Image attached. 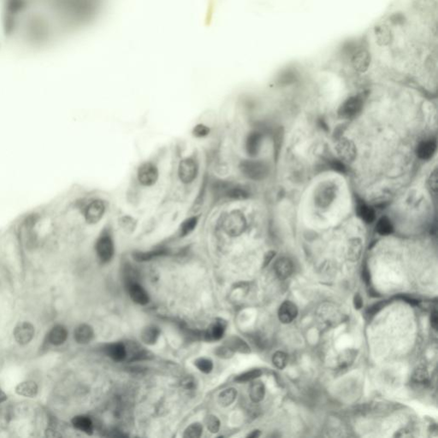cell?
Here are the masks:
<instances>
[{"label": "cell", "mask_w": 438, "mask_h": 438, "mask_svg": "<svg viewBox=\"0 0 438 438\" xmlns=\"http://www.w3.org/2000/svg\"><path fill=\"white\" fill-rule=\"evenodd\" d=\"M338 194V186L333 181L320 183L314 193V203L317 207L325 209L333 204Z\"/></svg>", "instance_id": "1"}, {"label": "cell", "mask_w": 438, "mask_h": 438, "mask_svg": "<svg viewBox=\"0 0 438 438\" xmlns=\"http://www.w3.org/2000/svg\"><path fill=\"white\" fill-rule=\"evenodd\" d=\"M240 170L244 177L253 181L264 180L270 173L269 165L261 160H244L240 163Z\"/></svg>", "instance_id": "2"}, {"label": "cell", "mask_w": 438, "mask_h": 438, "mask_svg": "<svg viewBox=\"0 0 438 438\" xmlns=\"http://www.w3.org/2000/svg\"><path fill=\"white\" fill-rule=\"evenodd\" d=\"M223 228L228 235L239 236L246 229V218L239 211H234L226 217L223 222Z\"/></svg>", "instance_id": "3"}, {"label": "cell", "mask_w": 438, "mask_h": 438, "mask_svg": "<svg viewBox=\"0 0 438 438\" xmlns=\"http://www.w3.org/2000/svg\"><path fill=\"white\" fill-rule=\"evenodd\" d=\"M363 105L362 97L359 95L350 97L341 105L337 114L343 119H351L360 113L363 108Z\"/></svg>", "instance_id": "4"}, {"label": "cell", "mask_w": 438, "mask_h": 438, "mask_svg": "<svg viewBox=\"0 0 438 438\" xmlns=\"http://www.w3.org/2000/svg\"><path fill=\"white\" fill-rule=\"evenodd\" d=\"M95 250L98 258L104 263L110 261L112 258L114 254V244L107 232L103 233L97 240Z\"/></svg>", "instance_id": "5"}, {"label": "cell", "mask_w": 438, "mask_h": 438, "mask_svg": "<svg viewBox=\"0 0 438 438\" xmlns=\"http://www.w3.org/2000/svg\"><path fill=\"white\" fill-rule=\"evenodd\" d=\"M336 152L340 160L343 162L352 163L357 156V149L353 141L346 137L337 138L336 142Z\"/></svg>", "instance_id": "6"}, {"label": "cell", "mask_w": 438, "mask_h": 438, "mask_svg": "<svg viewBox=\"0 0 438 438\" xmlns=\"http://www.w3.org/2000/svg\"><path fill=\"white\" fill-rule=\"evenodd\" d=\"M105 212V203L100 200L91 201L83 209V218L87 224H95L102 219Z\"/></svg>", "instance_id": "7"}, {"label": "cell", "mask_w": 438, "mask_h": 438, "mask_svg": "<svg viewBox=\"0 0 438 438\" xmlns=\"http://www.w3.org/2000/svg\"><path fill=\"white\" fill-rule=\"evenodd\" d=\"M35 334V328L29 322H21L14 329L13 336L15 342L19 345H27L33 339Z\"/></svg>", "instance_id": "8"}, {"label": "cell", "mask_w": 438, "mask_h": 438, "mask_svg": "<svg viewBox=\"0 0 438 438\" xmlns=\"http://www.w3.org/2000/svg\"><path fill=\"white\" fill-rule=\"evenodd\" d=\"M198 174V166L192 159H183L178 169V175L183 183H191Z\"/></svg>", "instance_id": "9"}, {"label": "cell", "mask_w": 438, "mask_h": 438, "mask_svg": "<svg viewBox=\"0 0 438 438\" xmlns=\"http://www.w3.org/2000/svg\"><path fill=\"white\" fill-rule=\"evenodd\" d=\"M159 178V171L155 165L146 163L141 165L138 171V180L144 186H152Z\"/></svg>", "instance_id": "10"}, {"label": "cell", "mask_w": 438, "mask_h": 438, "mask_svg": "<svg viewBox=\"0 0 438 438\" xmlns=\"http://www.w3.org/2000/svg\"><path fill=\"white\" fill-rule=\"evenodd\" d=\"M69 336L67 328L63 324H56L47 334V342L52 346H60L66 342Z\"/></svg>", "instance_id": "11"}, {"label": "cell", "mask_w": 438, "mask_h": 438, "mask_svg": "<svg viewBox=\"0 0 438 438\" xmlns=\"http://www.w3.org/2000/svg\"><path fill=\"white\" fill-rule=\"evenodd\" d=\"M262 135L261 132L254 130L249 133V135H247L246 140V144H245V148L246 152L250 157L254 158L258 155L260 148H261L262 144Z\"/></svg>", "instance_id": "12"}, {"label": "cell", "mask_w": 438, "mask_h": 438, "mask_svg": "<svg viewBox=\"0 0 438 438\" xmlns=\"http://www.w3.org/2000/svg\"><path fill=\"white\" fill-rule=\"evenodd\" d=\"M298 315V308L295 304L286 300L280 306L278 318L282 324H290Z\"/></svg>", "instance_id": "13"}, {"label": "cell", "mask_w": 438, "mask_h": 438, "mask_svg": "<svg viewBox=\"0 0 438 438\" xmlns=\"http://www.w3.org/2000/svg\"><path fill=\"white\" fill-rule=\"evenodd\" d=\"M128 290L133 301L139 305H146L149 302V296L144 288L137 282H129Z\"/></svg>", "instance_id": "14"}, {"label": "cell", "mask_w": 438, "mask_h": 438, "mask_svg": "<svg viewBox=\"0 0 438 438\" xmlns=\"http://www.w3.org/2000/svg\"><path fill=\"white\" fill-rule=\"evenodd\" d=\"M94 331L89 324H82L75 328L74 339L79 344H87L93 339Z\"/></svg>", "instance_id": "15"}, {"label": "cell", "mask_w": 438, "mask_h": 438, "mask_svg": "<svg viewBox=\"0 0 438 438\" xmlns=\"http://www.w3.org/2000/svg\"><path fill=\"white\" fill-rule=\"evenodd\" d=\"M274 270L276 276H278L280 279H286L293 273L294 265L289 258L282 257L276 260L274 265Z\"/></svg>", "instance_id": "16"}, {"label": "cell", "mask_w": 438, "mask_h": 438, "mask_svg": "<svg viewBox=\"0 0 438 438\" xmlns=\"http://www.w3.org/2000/svg\"><path fill=\"white\" fill-rule=\"evenodd\" d=\"M437 151V141L433 139L426 140L420 143L418 146L417 156L422 160H429L434 156Z\"/></svg>", "instance_id": "17"}, {"label": "cell", "mask_w": 438, "mask_h": 438, "mask_svg": "<svg viewBox=\"0 0 438 438\" xmlns=\"http://www.w3.org/2000/svg\"><path fill=\"white\" fill-rule=\"evenodd\" d=\"M225 322L220 320L212 324L210 327L207 329V331L204 332V339L209 342L213 341H219L222 338L224 331H225Z\"/></svg>", "instance_id": "18"}, {"label": "cell", "mask_w": 438, "mask_h": 438, "mask_svg": "<svg viewBox=\"0 0 438 438\" xmlns=\"http://www.w3.org/2000/svg\"><path fill=\"white\" fill-rule=\"evenodd\" d=\"M39 392V386L34 381L27 380L20 383L15 387V393L18 396L33 398L38 395Z\"/></svg>", "instance_id": "19"}, {"label": "cell", "mask_w": 438, "mask_h": 438, "mask_svg": "<svg viewBox=\"0 0 438 438\" xmlns=\"http://www.w3.org/2000/svg\"><path fill=\"white\" fill-rule=\"evenodd\" d=\"M363 251V243L360 238H352L348 241L347 256L348 260L356 262L360 259Z\"/></svg>", "instance_id": "20"}, {"label": "cell", "mask_w": 438, "mask_h": 438, "mask_svg": "<svg viewBox=\"0 0 438 438\" xmlns=\"http://www.w3.org/2000/svg\"><path fill=\"white\" fill-rule=\"evenodd\" d=\"M357 354V351L353 348L346 349L344 351H342L337 358L338 369L342 370V371L348 369L356 360Z\"/></svg>", "instance_id": "21"}, {"label": "cell", "mask_w": 438, "mask_h": 438, "mask_svg": "<svg viewBox=\"0 0 438 438\" xmlns=\"http://www.w3.org/2000/svg\"><path fill=\"white\" fill-rule=\"evenodd\" d=\"M105 353L115 361H123L127 358V349L123 343L109 344L105 348Z\"/></svg>", "instance_id": "22"}, {"label": "cell", "mask_w": 438, "mask_h": 438, "mask_svg": "<svg viewBox=\"0 0 438 438\" xmlns=\"http://www.w3.org/2000/svg\"><path fill=\"white\" fill-rule=\"evenodd\" d=\"M71 423L75 429L81 431V432H84L88 435H91L93 433V421L91 420L90 418L84 416V415L75 416L71 420Z\"/></svg>", "instance_id": "23"}, {"label": "cell", "mask_w": 438, "mask_h": 438, "mask_svg": "<svg viewBox=\"0 0 438 438\" xmlns=\"http://www.w3.org/2000/svg\"><path fill=\"white\" fill-rule=\"evenodd\" d=\"M224 196L234 200H245L249 197L250 193L245 187L229 183Z\"/></svg>", "instance_id": "24"}, {"label": "cell", "mask_w": 438, "mask_h": 438, "mask_svg": "<svg viewBox=\"0 0 438 438\" xmlns=\"http://www.w3.org/2000/svg\"><path fill=\"white\" fill-rule=\"evenodd\" d=\"M225 345L231 349L232 351L240 354H249L251 352L250 347L243 339L238 336H231L225 342Z\"/></svg>", "instance_id": "25"}, {"label": "cell", "mask_w": 438, "mask_h": 438, "mask_svg": "<svg viewBox=\"0 0 438 438\" xmlns=\"http://www.w3.org/2000/svg\"><path fill=\"white\" fill-rule=\"evenodd\" d=\"M356 213L360 219L366 223H372L375 220V212L372 207L365 203H359L356 207Z\"/></svg>", "instance_id": "26"}, {"label": "cell", "mask_w": 438, "mask_h": 438, "mask_svg": "<svg viewBox=\"0 0 438 438\" xmlns=\"http://www.w3.org/2000/svg\"><path fill=\"white\" fill-rule=\"evenodd\" d=\"M168 250L165 248H157V249L152 250L149 252H136L134 255V258L137 261H150L153 258H158L160 256H165L168 253Z\"/></svg>", "instance_id": "27"}, {"label": "cell", "mask_w": 438, "mask_h": 438, "mask_svg": "<svg viewBox=\"0 0 438 438\" xmlns=\"http://www.w3.org/2000/svg\"><path fill=\"white\" fill-rule=\"evenodd\" d=\"M265 396V387L260 381L253 382L249 389V396L252 402L258 403L263 401Z\"/></svg>", "instance_id": "28"}, {"label": "cell", "mask_w": 438, "mask_h": 438, "mask_svg": "<svg viewBox=\"0 0 438 438\" xmlns=\"http://www.w3.org/2000/svg\"><path fill=\"white\" fill-rule=\"evenodd\" d=\"M159 334L160 331L159 328L155 326H147L141 332V340L147 345H153L159 339Z\"/></svg>", "instance_id": "29"}, {"label": "cell", "mask_w": 438, "mask_h": 438, "mask_svg": "<svg viewBox=\"0 0 438 438\" xmlns=\"http://www.w3.org/2000/svg\"><path fill=\"white\" fill-rule=\"evenodd\" d=\"M236 396L237 391L233 388H229L220 393L219 396V403L222 407H228L233 404V402L236 399Z\"/></svg>", "instance_id": "30"}, {"label": "cell", "mask_w": 438, "mask_h": 438, "mask_svg": "<svg viewBox=\"0 0 438 438\" xmlns=\"http://www.w3.org/2000/svg\"><path fill=\"white\" fill-rule=\"evenodd\" d=\"M376 230L381 235H390L394 231V226L392 222L387 217H383L378 220L376 225Z\"/></svg>", "instance_id": "31"}, {"label": "cell", "mask_w": 438, "mask_h": 438, "mask_svg": "<svg viewBox=\"0 0 438 438\" xmlns=\"http://www.w3.org/2000/svg\"><path fill=\"white\" fill-rule=\"evenodd\" d=\"M198 223V218L197 217H191L189 219H186L184 222L181 224L180 234L181 236H186L188 234H190L191 232L195 230Z\"/></svg>", "instance_id": "32"}, {"label": "cell", "mask_w": 438, "mask_h": 438, "mask_svg": "<svg viewBox=\"0 0 438 438\" xmlns=\"http://www.w3.org/2000/svg\"><path fill=\"white\" fill-rule=\"evenodd\" d=\"M202 433H203V427H202V426H201V424L195 423L190 425L185 430L183 437L187 438H201Z\"/></svg>", "instance_id": "33"}, {"label": "cell", "mask_w": 438, "mask_h": 438, "mask_svg": "<svg viewBox=\"0 0 438 438\" xmlns=\"http://www.w3.org/2000/svg\"><path fill=\"white\" fill-rule=\"evenodd\" d=\"M261 374L262 372L260 370H250V371L243 372V373H241L240 375L238 376L237 378H235V381L239 382V383H245V382L252 381V380H254L256 378H258V377H260Z\"/></svg>", "instance_id": "34"}, {"label": "cell", "mask_w": 438, "mask_h": 438, "mask_svg": "<svg viewBox=\"0 0 438 438\" xmlns=\"http://www.w3.org/2000/svg\"><path fill=\"white\" fill-rule=\"evenodd\" d=\"M195 366L198 368L201 372L208 374L213 369V361L210 359L207 358H200L195 361Z\"/></svg>", "instance_id": "35"}, {"label": "cell", "mask_w": 438, "mask_h": 438, "mask_svg": "<svg viewBox=\"0 0 438 438\" xmlns=\"http://www.w3.org/2000/svg\"><path fill=\"white\" fill-rule=\"evenodd\" d=\"M272 363L278 369L282 370L285 368L288 364V355L284 352H276L272 357Z\"/></svg>", "instance_id": "36"}, {"label": "cell", "mask_w": 438, "mask_h": 438, "mask_svg": "<svg viewBox=\"0 0 438 438\" xmlns=\"http://www.w3.org/2000/svg\"><path fill=\"white\" fill-rule=\"evenodd\" d=\"M427 187L429 189L430 194L436 196L438 194V171L437 169L432 171L427 180Z\"/></svg>", "instance_id": "37"}, {"label": "cell", "mask_w": 438, "mask_h": 438, "mask_svg": "<svg viewBox=\"0 0 438 438\" xmlns=\"http://www.w3.org/2000/svg\"><path fill=\"white\" fill-rule=\"evenodd\" d=\"M206 426L209 432L217 433L220 429V420L215 415H209L206 420Z\"/></svg>", "instance_id": "38"}, {"label": "cell", "mask_w": 438, "mask_h": 438, "mask_svg": "<svg viewBox=\"0 0 438 438\" xmlns=\"http://www.w3.org/2000/svg\"><path fill=\"white\" fill-rule=\"evenodd\" d=\"M215 353L219 358H222V359H229V358L233 357L234 354V352L232 351L231 349L226 345L219 347L217 348Z\"/></svg>", "instance_id": "39"}, {"label": "cell", "mask_w": 438, "mask_h": 438, "mask_svg": "<svg viewBox=\"0 0 438 438\" xmlns=\"http://www.w3.org/2000/svg\"><path fill=\"white\" fill-rule=\"evenodd\" d=\"M413 378L416 383L424 384L428 380V372H426V370L425 369H417L416 372H414Z\"/></svg>", "instance_id": "40"}, {"label": "cell", "mask_w": 438, "mask_h": 438, "mask_svg": "<svg viewBox=\"0 0 438 438\" xmlns=\"http://www.w3.org/2000/svg\"><path fill=\"white\" fill-rule=\"evenodd\" d=\"M210 132V129L207 126H205L203 124H199L197 126L195 127V129H194V131H193V134L196 137H199V138H201V137H205V136H207L208 134Z\"/></svg>", "instance_id": "41"}, {"label": "cell", "mask_w": 438, "mask_h": 438, "mask_svg": "<svg viewBox=\"0 0 438 438\" xmlns=\"http://www.w3.org/2000/svg\"><path fill=\"white\" fill-rule=\"evenodd\" d=\"M384 306H385V302H378V303L372 305L368 307V309L366 310V315L368 317L375 316L378 312H380L384 308Z\"/></svg>", "instance_id": "42"}, {"label": "cell", "mask_w": 438, "mask_h": 438, "mask_svg": "<svg viewBox=\"0 0 438 438\" xmlns=\"http://www.w3.org/2000/svg\"><path fill=\"white\" fill-rule=\"evenodd\" d=\"M330 167L333 169L334 171L340 172V173L345 172V165L342 163V160L334 159L332 160V162L330 163Z\"/></svg>", "instance_id": "43"}, {"label": "cell", "mask_w": 438, "mask_h": 438, "mask_svg": "<svg viewBox=\"0 0 438 438\" xmlns=\"http://www.w3.org/2000/svg\"><path fill=\"white\" fill-rule=\"evenodd\" d=\"M354 305L355 309L360 310L363 306V299L360 296V294H356L354 295Z\"/></svg>", "instance_id": "44"}, {"label": "cell", "mask_w": 438, "mask_h": 438, "mask_svg": "<svg viewBox=\"0 0 438 438\" xmlns=\"http://www.w3.org/2000/svg\"><path fill=\"white\" fill-rule=\"evenodd\" d=\"M431 324H432V327L434 328L435 330H438V312H437L436 310H434V311L432 312V316H431Z\"/></svg>", "instance_id": "45"}, {"label": "cell", "mask_w": 438, "mask_h": 438, "mask_svg": "<svg viewBox=\"0 0 438 438\" xmlns=\"http://www.w3.org/2000/svg\"><path fill=\"white\" fill-rule=\"evenodd\" d=\"M362 277H363L365 282L367 283V284H369L370 282H371V275H370L369 270H367L366 268H365L362 270Z\"/></svg>", "instance_id": "46"}, {"label": "cell", "mask_w": 438, "mask_h": 438, "mask_svg": "<svg viewBox=\"0 0 438 438\" xmlns=\"http://www.w3.org/2000/svg\"><path fill=\"white\" fill-rule=\"evenodd\" d=\"M399 298L401 300H404L406 302L411 304V305H417V304H419V301L417 300H415V299H413V298L408 297V296H400Z\"/></svg>", "instance_id": "47"}, {"label": "cell", "mask_w": 438, "mask_h": 438, "mask_svg": "<svg viewBox=\"0 0 438 438\" xmlns=\"http://www.w3.org/2000/svg\"><path fill=\"white\" fill-rule=\"evenodd\" d=\"M183 385L186 390H192L195 388V383L191 379H186L183 383Z\"/></svg>", "instance_id": "48"}, {"label": "cell", "mask_w": 438, "mask_h": 438, "mask_svg": "<svg viewBox=\"0 0 438 438\" xmlns=\"http://www.w3.org/2000/svg\"><path fill=\"white\" fill-rule=\"evenodd\" d=\"M274 256H275V252H268L266 256H265V258H264V266L265 265H267L269 263H270V260L273 258Z\"/></svg>", "instance_id": "49"}, {"label": "cell", "mask_w": 438, "mask_h": 438, "mask_svg": "<svg viewBox=\"0 0 438 438\" xmlns=\"http://www.w3.org/2000/svg\"><path fill=\"white\" fill-rule=\"evenodd\" d=\"M7 398H8V397H7L6 394L4 393V391L0 388V404L5 402Z\"/></svg>", "instance_id": "50"}, {"label": "cell", "mask_w": 438, "mask_h": 438, "mask_svg": "<svg viewBox=\"0 0 438 438\" xmlns=\"http://www.w3.org/2000/svg\"><path fill=\"white\" fill-rule=\"evenodd\" d=\"M260 436V432L259 431H253V432L248 435V438H258Z\"/></svg>", "instance_id": "51"}]
</instances>
